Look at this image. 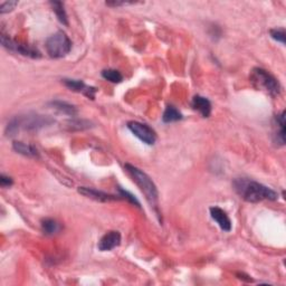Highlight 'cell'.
I'll return each instance as SVG.
<instances>
[{
	"label": "cell",
	"mask_w": 286,
	"mask_h": 286,
	"mask_svg": "<svg viewBox=\"0 0 286 286\" xmlns=\"http://www.w3.org/2000/svg\"><path fill=\"white\" fill-rule=\"evenodd\" d=\"M55 121L52 118L46 117V115L40 114H26L15 117L10 122L8 123L6 127V134L9 136H14L19 131H37L42 127L49 126L53 124Z\"/></svg>",
	"instance_id": "cell-2"
},
{
	"label": "cell",
	"mask_w": 286,
	"mask_h": 286,
	"mask_svg": "<svg viewBox=\"0 0 286 286\" xmlns=\"http://www.w3.org/2000/svg\"><path fill=\"white\" fill-rule=\"evenodd\" d=\"M0 41H1V44L5 48L12 50V52H16L20 55H24V56H28L32 58L41 57V53L38 52L36 48H34V47L29 45H25L16 41H12L9 37H7L5 34H1Z\"/></svg>",
	"instance_id": "cell-7"
},
{
	"label": "cell",
	"mask_w": 286,
	"mask_h": 286,
	"mask_svg": "<svg viewBox=\"0 0 286 286\" xmlns=\"http://www.w3.org/2000/svg\"><path fill=\"white\" fill-rule=\"evenodd\" d=\"M70 127L71 129H74V127H78V130H83V129H87L91 125H89V122L87 121H71L70 123Z\"/></svg>",
	"instance_id": "cell-23"
},
{
	"label": "cell",
	"mask_w": 286,
	"mask_h": 286,
	"mask_svg": "<svg viewBox=\"0 0 286 286\" xmlns=\"http://www.w3.org/2000/svg\"><path fill=\"white\" fill-rule=\"evenodd\" d=\"M119 193L121 194V196L122 197H124L125 199H127L129 200L130 203H132V204H134L135 206H138V207H140V203L138 202V199H136L133 195H131L129 191H126V190H123V189H121V188H119Z\"/></svg>",
	"instance_id": "cell-22"
},
{
	"label": "cell",
	"mask_w": 286,
	"mask_h": 286,
	"mask_svg": "<svg viewBox=\"0 0 286 286\" xmlns=\"http://www.w3.org/2000/svg\"><path fill=\"white\" fill-rule=\"evenodd\" d=\"M125 169L126 171L130 173V176L133 178L136 185L140 187L141 191L146 196L148 202L150 203L152 206H156L159 194H158L157 186L155 185V182L152 181V179L149 177L146 172H143L142 170L132 164L126 163Z\"/></svg>",
	"instance_id": "cell-3"
},
{
	"label": "cell",
	"mask_w": 286,
	"mask_h": 286,
	"mask_svg": "<svg viewBox=\"0 0 286 286\" xmlns=\"http://www.w3.org/2000/svg\"><path fill=\"white\" fill-rule=\"evenodd\" d=\"M79 193L89 199L96 200V202H102V203L112 202V200L118 199L112 195H109L106 193H103V191L96 190V189H94V188H88V187H80Z\"/></svg>",
	"instance_id": "cell-10"
},
{
	"label": "cell",
	"mask_w": 286,
	"mask_h": 286,
	"mask_svg": "<svg viewBox=\"0 0 286 286\" xmlns=\"http://www.w3.org/2000/svg\"><path fill=\"white\" fill-rule=\"evenodd\" d=\"M18 5V1H6V2H2L1 6H0V14L3 15L6 14V12H9L12 11L15 9V7Z\"/></svg>",
	"instance_id": "cell-21"
},
{
	"label": "cell",
	"mask_w": 286,
	"mask_h": 286,
	"mask_svg": "<svg viewBox=\"0 0 286 286\" xmlns=\"http://www.w3.org/2000/svg\"><path fill=\"white\" fill-rule=\"evenodd\" d=\"M12 183H14V181H12V179L10 177L6 176V174H1V176H0V186L2 188L10 187L12 186Z\"/></svg>",
	"instance_id": "cell-24"
},
{
	"label": "cell",
	"mask_w": 286,
	"mask_h": 286,
	"mask_svg": "<svg viewBox=\"0 0 286 286\" xmlns=\"http://www.w3.org/2000/svg\"><path fill=\"white\" fill-rule=\"evenodd\" d=\"M131 3L134 2H126V1H108L106 5L111 7H119V6H125V5H131Z\"/></svg>",
	"instance_id": "cell-25"
},
{
	"label": "cell",
	"mask_w": 286,
	"mask_h": 286,
	"mask_svg": "<svg viewBox=\"0 0 286 286\" xmlns=\"http://www.w3.org/2000/svg\"><path fill=\"white\" fill-rule=\"evenodd\" d=\"M210 216L224 232H230L232 230V220H230L228 215L223 209L219 207H211Z\"/></svg>",
	"instance_id": "cell-11"
},
{
	"label": "cell",
	"mask_w": 286,
	"mask_h": 286,
	"mask_svg": "<svg viewBox=\"0 0 286 286\" xmlns=\"http://www.w3.org/2000/svg\"><path fill=\"white\" fill-rule=\"evenodd\" d=\"M182 114L180 111L178 109L174 108L172 105L166 106L163 115H162V121L164 123H172V122H177L182 120Z\"/></svg>",
	"instance_id": "cell-16"
},
{
	"label": "cell",
	"mask_w": 286,
	"mask_h": 286,
	"mask_svg": "<svg viewBox=\"0 0 286 286\" xmlns=\"http://www.w3.org/2000/svg\"><path fill=\"white\" fill-rule=\"evenodd\" d=\"M49 105L52 106L53 109L59 111V112H62L64 114H67V115H71V117H74V115L78 114V110L74 105H72L70 103H67V102H63V101H53L50 102Z\"/></svg>",
	"instance_id": "cell-15"
},
{
	"label": "cell",
	"mask_w": 286,
	"mask_h": 286,
	"mask_svg": "<svg viewBox=\"0 0 286 286\" xmlns=\"http://www.w3.org/2000/svg\"><path fill=\"white\" fill-rule=\"evenodd\" d=\"M102 76L106 81H109L111 83H121L123 81V76L120 72L117 70H104L102 72Z\"/></svg>",
	"instance_id": "cell-19"
},
{
	"label": "cell",
	"mask_w": 286,
	"mask_h": 286,
	"mask_svg": "<svg viewBox=\"0 0 286 286\" xmlns=\"http://www.w3.org/2000/svg\"><path fill=\"white\" fill-rule=\"evenodd\" d=\"M121 244V234L117 230L106 233L99 242V249L101 251H109L114 249Z\"/></svg>",
	"instance_id": "cell-9"
},
{
	"label": "cell",
	"mask_w": 286,
	"mask_h": 286,
	"mask_svg": "<svg viewBox=\"0 0 286 286\" xmlns=\"http://www.w3.org/2000/svg\"><path fill=\"white\" fill-rule=\"evenodd\" d=\"M12 148L17 153H20V155L26 156V157H32V158H37L38 157V151L35 147L31 146V144H26L24 142H17L15 141L12 143Z\"/></svg>",
	"instance_id": "cell-14"
},
{
	"label": "cell",
	"mask_w": 286,
	"mask_h": 286,
	"mask_svg": "<svg viewBox=\"0 0 286 286\" xmlns=\"http://www.w3.org/2000/svg\"><path fill=\"white\" fill-rule=\"evenodd\" d=\"M50 6L53 7V11L56 15L57 19L61 21L63 25L68 26V18L65 9H64V3L61 1H50Z\"/></svg>",
	"instance_id": "cell-18"
},
{
	"label": "cell",
	"mask_w": 286,
	"mask_h": 286,
	"mask_svg": "<svg viewBox=\"0 0 286 286\" xmlns=\"http://www.w3.org/2000/svg\"><path fill=\"white\" fill-rule=\"evenodd\" d=\"M234 190L242 199L248 203H259L263 200H276L279 198L274 190L257 181L246 178H238L234 180Z\"/></svg>",
	"instance_id": "cell-1"
},
{
	"label": "cell",
	"mask_w": 286,
	"mask_h": 286,
	"mask_svg": "<svg viewBox=\"0 0 286 286\" xmlns=\"http://www.w3.org/2000/svg\"><path fill=\"white\" fill-rule=\"evenodd\" d=\"M250 82L256 88L265 91L271 96H277L281 92V84L279 81L264 68L256 67L251 71Z\"/></svg>",
	"instance_id": "cell-4"
},
{
	"label": "cell",
	"mask_w": 286,
	"mask_h": 286,
	"mask_svg": "<svg viewBox=\"0 0 286 286\" xmlns=\"http://www.w3.org/2000/svg\"><path fill=\"white\" fill-rule=\"evenodd\" d=\"M45 47L50 57L61 58L71 52L72 41L65 33L57 32L47 38Z\"/></svg>",
	"instance_id": "cell-5"
},
{
	"label": "cell",
	"mask_w": 286,
	"mask_h": 286,
	"mask_svg": "<svg viewBox=\"0 0 286 286\" xmlns=\"http://www.w3.org/2000/svg\"><path fill=\"white\" fill-rule=\"evenodd\" d=\"M271 37L273 40L282 42V44H285V29L283 28H274V29H271Z\"/></svg>",
	"instance_id": "cell-20"
},
{
	"label": "cell",
	"mask_w": 286,
	"mask_h": 286,
	"mask_svg": "<svg viewBox=\"0 0 286 286\" xmlns=\"http://www.w3.org/2000/svg\"><path fill=\"white\" fill-rule=\"evenodd\" d=\"M127 129L133 133L136 138L148 146H153L157 141V133L152 127L148 124L141 123L138 121H130L127 122Z\"/></svg>",
	"instance_id": "cell-6"
},
{
	"label": "cell",
	"mask_w": 286,
	"mask_h": 286,
	"mask_svg": "<svg viewBox=\"0 0 286 286\" xmlns=\"http://www.w3.org/2000/svg\"><path fill=\"white\" fill-rule=\"evenodd\" d=\"M276 131L274 133L275 143L279 146H284L285 144V112L283 111L281 114L275 118Z\"/></svg>",
	"instance_id": "cell-13"
},
{
	"label": "cell",
	"mask_w": 286,
	"mask_h": 286,
	"mask_svg": "<svg viewBox=\"0 0 286 286\" xmlns=\"http://www.w3.org/2000/svg\"><path fill=\"white\" fill-rule=\"evenodd\" d=\"M63 83L65 84V86L71 89V91L83 93L84 95H86L91 100H94L96 93V88L92 86H87L86 84L80 80H72V79H64Z\"/></svg>",
	"instance_id": "cell-8"
},
{
	"label": "cell",
	"mask_w": 286,
	"mask_h": 286,
	"mask_svg": "<svg viewBox=\"0 0 286 286\" xmlns=\"http://www.w3.org/2000/svg\"><path fill=\"white\" fill-rule=\"evenodd\" d=\"M61 228V225L54 219L46 218L41 221V230L47 236H53V235L59 233Z\"/></svg>",
	"instance_id": "cell-17"
},
{
	"label": "cell",
	"mask_w": 286,
	"mask_h": 286,
	"mask_svg": "<svg viewBox=\"0 0 286 286\" xmlns=\"http://www.w3.org/2000/svg\"><path fill=\"white\" fill-rule=\"evenodd\" d=\"M191 106H193L194 110L198 111V112L202 114L203 118H208L211 113L210 101L204 96L200 95L194 96L193 101H191Z\"/></svg>",
	"instance_id": "cell-12"
}]
</instances>
